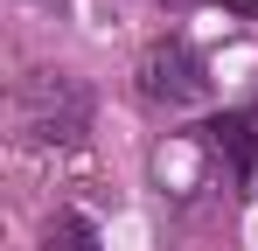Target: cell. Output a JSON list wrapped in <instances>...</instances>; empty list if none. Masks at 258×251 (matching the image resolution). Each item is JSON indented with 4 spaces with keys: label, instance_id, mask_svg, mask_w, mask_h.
<instances>
[{
    "label": "cell",
    "instance_id": "obj_1",
    "mask_svg": "<svg viewBox=\"0 0 258 251\" xmlns=\"http://www.w3.org/2000/svg\"><path fill=\"white\" fill-rule=\"evenodd\" d=\"M14 133L28 147H77L91 133V91L63 70H35L14 91Z\"/></svg>",
    "mask_w": 258,
    "mask_h": 251
},
{
    "label": "cell",
    "instance_id": "obj_3",
    "mask_svg": "<svg viewBox=\"0 0 258 251\" xmlns=\"http://www.w3.org/2000/svg\"><path fill=\"white\" fill-rule=\"evenodd\" d=\"M210 154H216V161H230V181L244 189V181H251V154H258L251 119H237V112H230V119H216V126H210Z\"/></svg>",
    "mask_w": 258,
    "mask_h": 251
},
{
    "label": "cell",
    "instance_id": "obj_4",
    "mask_svg": "<svg viewBox=\"0 0 258 251\" xmlns=\"http://www.w3.org/2000/svg\"><path fill=\"white\" fill-rule=\"evenodd\" d=\"M42 251H105V244H98V230H91L84 216H56L42 230Z\"/></svg>",
    "mask_w": 258,
    "mask_h": 251
},
{
    "label": "cell",
    "instance_id": "obj_2",
    "mask_svg": "<svg viewBox=\"0 0 258 251\" xmlns=\"http://www.w3.org/2000/svg\"><path fill=\"white\" fill-rule=\"evenodd\" d=\"M140 98L161 105V112L203 105V98H210V77H203L196 49H188V42H154V49L140 56Z\"/></svg>",
    "mask_w": 258,
    "mask_h": 251
}]
</instances>
